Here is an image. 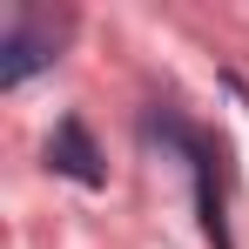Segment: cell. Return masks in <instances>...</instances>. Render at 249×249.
Masks as SVG:
<instances>
[{"label": "cell", "instance_id": "6da1fadb", "mask_svg": "<svg viewBox=\"0 0 249 249\" xmlns=\"http://www.w3.org/2000/svg\"><path fill=\"white\" fill-rule=\"evenodd\" d=\"M54 41H61V20H47V14L27 7V14L7 27V41H0V81H7V88L34 81L47 61H54Z\"/></svg>", "mask_w": 249, "mask_h": 249}, {"label": "cell", "instance_id": "7a4b0ae2", "mask_svg": "<svg viewBox=\"0 0 249 249\" xmlns=\"http://www.w3.org/2000/svg\"><path fill=\"white\" fill-rule=\"evenodd\" d=\"M47 168L74 175L81 189H101V182H108V168H101V155H94V142H88L81 122H61V128H54V142H47Z\"/></svg>", "mask_w": 249, "mask_h": 249}]
</instances>
